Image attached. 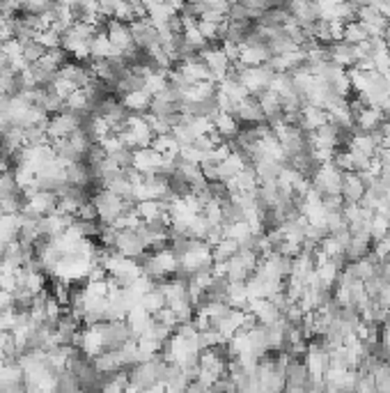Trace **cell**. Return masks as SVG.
I'll return each mask as SVG.
<instances>
[{
    "label": "cell",
    "instance_id": "cell-37",
    "mask_svg": "<svg viewBox=\"0 0 390 393\" xmlns=\"http://www.w3.org/2000/svg\"><path fill=\"white\" fill-rule=\"evenodd\" d=\"M372 5H374V10H377L386 21L390 19V3H372Z\"/></svg>",
    "mask_w": 390,
    "mask_h": 393
},
{
    "label": "cell",
    "instance_id": "cell-4",
    "mask_svg": "<svg viewBox=\"0 0 390 393\" xmlns=\"http://www.w3.org/2000/svg\"><path fill=\"white\" fill-rule=\"evenodd\" d=\"M24 210L21 212H28V214H35V217L44 219V217H50V214H55L57 210V198L55 194H50V191H35V194L26 196L24 198Z\"/></svg>",
    "mask_w": 390,
    "mask_h": 393
},
{
    "label": "cell",
    "instance_id": "cell-12",
    "mask_svg": "<svg viewBox=\"0 0 390 393\" xmlns=\"http://www.w3.org/2000/svg\"><path fill=\"white\" fill-rule=\"evenodd\" d=\"M127 325H129V331H131V340H138L149 331V327L154 325V318H151L142 306H136V309L129 311Z\"/></svg>",
    "mask_w": 390,
    "mask_h": 393
},
{
    "label": "cell",
    "instance_id": "cell-26",
    "mask_svg": "<svg viewBox=\"0 0 390 393\" xmlns=\"http://www.w3.org/2000/svg\"><path fill=\"white\" fill-rule=\"evenodd\" d=\"M140 306L142 309H145L151 318L154 316H158V313H161L163 309H165V297H163V292H161V288H156L151 290V292H147L145 297H142V302H140Z\"/></svg>",
    "mask_w": 390,
    "mask_h": 393
},
{
    "label": "cell",
    "instance_id": "cell-2",
    "mask_svg": "<svg viewBox=\"0 0 390 393\" xmlns=\"http://www.w3.org/2000/svg\"><path fill=\"white\" fill-rule=\"evenodd\" d=\"M214 267V253L212 246L205 244V241H191L189 251H184L179 255V274L191 278L200 271H212Z\"/></svg>",
    "mask_w": 390,
    "mask_h": 393
},
{
    "label": "cell",
    "instance_id": "cell-30",
    "mask_svg": "<svg viewBox=\"0 0 390 393\" xmlns=\"http://www.w3.org/2000/svg\"><path fill=\"white\" fill-rule=\"evenodd\" d=\"M223 235H225V239H234V241H241L243 239H248L252 230H250V226L245 223V221H239V223H232V226H223Z\"/></svg>",
    "mask_w": 390,
    "mask_h": 393
},
{
    "label": "cell",
    "instance_id": "cell-9",
    "mask_svg": "<svg viewBox=\"0 0 390 393\" xmlns=\"http://www.w3.org/2000/svg\"><path fill=\"white\" fill-rule=\"evenodd\" d=\"M101 336H104L106 349H120L131 340V331H129L127 320H118V322H101Z\"/></svg>",
    "mask_w": 390,
    "mask_h": 393
},
{
    "label": "cell",
    "instance_id": "cell-3",
    "mask_svg": "<svg viewBox=\"0 0 390 393\" xmlns=\"http://www.w3.org/2000/svg\"><path fill=\"white\" fill-rule=\"evenodd\" d=\"M83 125H85V118L83 116H76V113H71V111L64 109L62 113H57V116L48 118V122H46L48 143L69 138V136L81 129Z\"/></svg>",
    "mask_w": 390,
    "mask_h": 393
},
{
    "label": "cell",
    "instance_id": "cell-22",
    "mask_svg": "<svg viewBox=\"0 0 390 393\" xmlns=\"http://www.w3.org/2000/svg\"><path fill=\"white\" fill-rule=\"evenodd\" d=\"M19 214H0V241L7 246L19 239Z\"/></svg>",
    "mask_w": 390,
    "mask_h": 393
},
{
    "label": "cell",
    "instance_id": "cell-24",
    "mask_svg": "<svg viewBox=\"0 0 390 393\" xmlns=\"http://www.w3.org/2000/svg\"><path fill=\"white\" fill-rule=\"evenodd\" d=\"M151 149L158 152L161 156H170V159H175L179 156V143L172 138V134H165V136H154V140H151Z\"/></svg>",
    "mask_w": 390,
    "mask_h": 393
},
{
    "label": "cell",
    "instance_id": "cell-10",
    "mask_svg": "<svg viewBox=\"0 0 390 393\" xmlns=\"http://www.w3.org/2000/svg\"><path fill=\"white\" fill-rule=\"evenodd\" d=\"M179 69V74L184 76V81L186 83H207V81H212V71H209V67L202 62L200 55H191V58H186L182 60L177 65ZM214 83V81H212Z\"/></svg>",
    "mask_w": 390,
    "mask_h": 393
},
{
    "label": "cell",
    "instance_id": "cell-7",
    "mask_svg": "<svg viewBox=\"0 0 390 393\" xmlns=\"http://www.w3.org/2000/svg\"><path fill=\"white\" fill-rule=\"evenodd\" d=\"M115 251H118L120 255H124V258L140 260L142 255L147 253V248H145V244H142V239L138 237V232L136 230H120L118 239H115Z\"/></svg>",
    "mask_w": 390,
    "mask_h": 393
},
{
    "label": "cell",
    "instance_id": "cell-35",
    "mask_svg": "<svg viewBox=\"0 0 390 393\" xmlns=\"http://www.w3.org/2000/svg\"><path fill=\"white\" fill-rule=\"evenodd\" d=\"M0 290H3V292H12V295L19 290L17 271H0Z\"/></svg>",
    "mask_w": 390,
    "mask_h": 393
},
{
    "label": "cell",
    "instance_id": "cell-23",
    "mask_svg": "<svg viewBox=\"0 0 390 393\" xmlns=\"http://www.w3.org/2000/svg\"><path fill=\"white\" fill-rule=\"evenodd\" d=\"M216 90L223 92V95H228L234 104H241V102H245V99L250 97V95H248V90H245L243 85H241L239 81H236V78H232V76H228L225 81L216 85Z\"/></svg>",
    "mask_w": 390,
    "mask_h": 393
},
{
    "label": "cell",
    "instance_id": "cell-34",
    "mask_svg": "<svg viewBox=\"0 0 390 393\" xmlns=\"http://www.w3.org/2000/svg\"><path fill=\"white\" fill-rule=\"evenodd\" d=\"M99 147L104 149L106 152V156H111V154H115V152H120V149H124V143H122V138L118 134H111L108 136V138H104L99 143ZM129 149V147H127Z\"/></svg>",
    "mask_w": 390,
    "mask_h": 393
},
{
    "label": "cell",
    "instance_id": "cell-8",
    "mask_svg": "<svg viewBox=\"0 0 390 393\" xmlns=\"http://www.w3.org/2000/svg\"><path fill=\"white\" fill-rule=\"evenodd\" d=\"M106 35L111 39L113 48H118L122 53H129L131 48H136L133 44V35H131V26L129 24H122V21H106Z\"/></svg>",
    "mask_w": 390,
    "mask_h": 393
},
{
    "label": "cell",
    "instance_id": "cell-33",
    "mask_svg": "<svg viewBox=\"0 0 390 393\" xmlns=\"http://www.w3.org/2000/svg\"><path fill=\"white\" fill-rule=\"evenodd\" d=\"M76 221H88V223H95V221H99V212L92 200H85V203L78 207L76 212Z\"/></svg>",
    "mask_w": 390,
    "mask_h": 393
},
{
    "label": "cell",
    "instance_id": "cell-15",
    "mask_svg": "<svg viewBox=\"0 0 390 393\" xmlns=\"http://www.w3.org/2000/svg\"><path fill=\"white\" fill-rule=\"evenodd\" d=\"M212 122H214V131L219 134L225 143H232L241 131L239 120H236L234 116H230V113H216V116L212 118Z\"/></svg>",
    "mask_w": 390,
    "mask_h": 393
},
{
    "label": "cell",
    "instance_id": "cell-32",
    "mask_svg": "<svg viewBox=\"0 0 390 393\" xmlns=\"http://www.w3.org/2000/svg\"><path fill=\"white\" fill-rule=\"evenodd\" d=\"M46 55V48L37 44V42H28V44H24V60L28 62V65H37V62Z\"/></svg>",
    "mask_w": 390,
    "mask_h": 393
},
{
    "label": "cell",
    "instance_id": "cell-28",
    "mask_svg": "<svg viewBox=\"0 0 390 393\" xmlns=\"http://www.w3.org/2000/svg\"><path fill=\"white\" fill-rule=\"evenodd\" d=\"M212 253H214V262H228L230 258H234V255L239 253V241L223 239L212 248Z\"/></svg>",
    "mask_w": 390,
    "mask_h": 393
},
{
    "label": "cell",
    "instance_id": "cell-27",
    "mask_svg": "<svg viewBox=\"0 0 390 393\" xmlns=\"http://www.w3.org/2000/svg\"><path fill=\"white\" fill-rule=\"evenodd\" d=\"M342 42H346L349 46H358L367 42V33L360 21H351V24H344V35H342Z\"/></svg>",
    "mask_w": 390,
    "mask_h": 393
},
{
    "label": "cell",
    "instance_id": "cell-5",
    "mask_svg": "<svg viewBox=\"0 0 390 393\" xmlns=\"http://www.w3.org/2000/svg\"><path fill=\"white\" fill-rule=\"evenodd\" d=\"M163 156L154 152L151 147H140V149H133V170H138L140 175L145 177H154V175H161L163 173Z\"/></svg>",
    "mask_w": 390,
    "mask_h": 393
},
{
    "label": "cell",
    "instance_id": "cell-14",
    "mask_svg": "<svg viewBox=\"0 0 390 393\" xmlns=\"http://www.w3.org/2000/svg\"><path fill=\"white\" fill-rule=\"evenodd\" d=\"M287 12L290 17L299 24L301 28H308V26H315L319 21V12H317V5L315 3H287Z\"/></svg>",
    "mask_w": 390,
    "mask_h": 393
},
{
    "label": "cell",
    "instance_id": "cell-31",
    "mask_svg": "<svg viewBox=\"0 0 390 393\" xmlns=\"http://www.w3.org/2000/svg\"><path fill=\"white\" fill-rule=\"evenodd\" d=\"M50 92H53V95H57V97H60L62 99V102H67V99H69V95H71V92H76L78 88H76V85L74 83H69L67 81V78H62L60 74H57V78H55V81L53 83H50V88H48Z\"/></svg>",
    "mask_w": 390,
    "mask_h": 393
},
{
    "label": "cell",
    "instance_id": "cell-6",
    "mask_svg": "<svg viewBox=\"0 0 390 393\" xmlns=\"http://www.w3.org/2000/svg\"><path fill=\"white\" fill-rule=\"evenodd\" d=\"M129 26H131L133 44H136V48H138V51L149 53L151 48L161 46V44H158V33H156V28L151 26L147 19H138V21H133V24H129Z\"/></svg>",
    "mask_w": 390,
    "mask_h": 393
},
{
    "label": "cell",
    "instance_id": "cell-25",
    "mask_svg": "<svg viewBox=\"0 0 390 393\" xmlns=\"http://www.w3.org/2000/svg\"><path fill=\"white\" fill-rule=\"evenodd\" d=\"M168 74L165 71H151L149 76H145V81H142V90L149 92L151 97L161 95V92L168 88Z\"/></svg>",
    "mask_w": 390,
    "mask_h": 393
},
{
    "label": "cell",
    "instance_id": "cell-29",
    "mask_svg": "<svg viewBox=\"0 0 390 393\" xmlns=\"http://www.w3.org/2000/svg\"><path fill=\"white\" fill-rule=\"evenodd\" d=\"M388 228H390L388 217H384V214H374V219L370 223V237H372L374 244H377V241L388 239Z\"/></svg>",
    "mask_w": 390,
    "mask_h": 393
},
{
    "label": "cell",
    "instance_id": "cell-19",
    "mask_svg": "<svg viewBox=\"0 0 390 393\" xmlns=\"http://www.w3.org/2000/svg\"><path fill=\"white\" fill-rule=\"evenodd\" d=\"M328 62L342 67V69H353L356 67V60H353V46H349L346 42H333L328 46Z\"/></svg>",
    "mask_w": 390,
    "mask_h": 393
},
{
    "label": "cell",
    "instance_id": "cell-18",
    "mask_svg": "<svg viewBox=\"0 0 390 393\" xmlns=\"http://www.w3.org/2000/svg\"><path fill=\"white\" fill-rule=\"evenodd\" d=\"M326 125H328V113L326 111L317 109V106H310V104L303 106V118H301V129L303 131L315 134Z\"/></svg>",
    "mask_w": 390,
    "mask_h": 393
},
{
    "label": "cell",
    "instance_id": "cell-38",
    "mask_svg": "<svg viewBox=\"0 0 390 393\" xmlns=\"http://www.w3.org/2000/svg\"><path fill=\"white\" fill-rule=\"evenodd\" d=\"M3 253H5V244L0 241V260H3Z\"/></svg>",
    "mask_w": 390,
    "mask_h": 393
},
{
    "label": "cell",
    "instance_id": "cell-36",
    "mask_svg": "<svg viewBox=\"0 0 390 393\" xmlns=\"http://www.w3.org/2000/svg\"><path fill=\"white\" fill-rule=\"evenodd\" d=\"M10 309H17V306H14V295H12V292L0 290V313H5Z\"/></svg>",
    "mask_w": 390,
    "mask_h": 393
},
{
    "label": "cell",
    "instance_id": "cell-11",
    "mask_svg": "<svg viewBox=\"0 0 390 393\" xmlns=\"http://www.w3.org/2000/svg\"><path fill=\"white\" fill-rule=\"evenodd\" d=\"M386 116L381 109H374V106H367L365 111H360L356 118H353V131L358 134H372L379 129V125L384 122Z\"/></svg>",
    "mask_w": 390,
    "mask_h": 393
},
{
    "label": "cell",
    "instance_id": "cell-17",
    "mask_svg": "<svg viewBox=\"0 0 390 393\" xmlns=\"http://www.w3.org/2000/svg\"><path fill=\"white\" fill-rule=\"evenodd\" d=\"M243 325H245V311L232 309L225 318L219 320V322L214 325V329H216V331H219L225 340H230L234 333H239V331H241Z\"/></svg>",
    "mask_w": 390,
    "mask_h": 393
},
{
    "label": "cell",
    "instance_id": "cell-16",
    "mask_svg": "<svg viewBox=\"0 0 390 393\" xmlns=\"http://www.w3.org/2000/svg\"><path fill=\"white\" fill-rule=\"evenodd\" d=\"M365 184L360 182L358 173H342V198L344 205H360L365 196Z\"/></svg>",
    "mask_w": 390,
    "mask_h": 393
},
{
    "label": "cell",
    "instance_id": "cell-20",
    "mask_svg": "<svg viewBox=\"0 0 390 393\" xmlns=\"http://www.w3.org/2000/svg\"><path fill=\"white\" fill-rule=\"evenodd\" d=\"M111 53H113V44L106 35V28H101L90 42V62H106L111 58Z\"/></svg>",
    "mask_w": 390,
    "mask_h": 393
},
{
    "label": "cell",
    "instance_id": "cell-13",
    "mask_svg": "<svg viewBox=\"0 0 390 393\" xmlns=\"http://www.w3.org/2000/svg\"><path fill=\"white\" fill-rule=\"evenodd\" d=\"M151 97L145 90H136V92H127V95L120 97L122 106L129 111V116H147L149 106H151Z\"/></svg>",
    "mask_w": 390,
    "mask_h": 393
},
{
    "label": "cell",
    "instance_id": "cell-1",
    "mask_svg": "<svg viewBox=\"0 0 390 393\" xmlns=\"http://www.w3.org/2000/svg\"><path fill=\"white\" fill-rule=\"evenodd\" d=\"M90 200L97 207L101 226H113L115 219L122 217L124 212L136 210V203L131 198H120V196H115V194H111V191H106V189H97L95 194L90 196Z\"/></svg>",
    "mask_w": 390,
    "mask_h": 393
},
{
    "label": "cell",
    "instance_id": "cell-21",
    "mask_svg": "<svg viewBox=\"0 0 390 393\" xmlns=\"http://www.w3.org/2000/svg\"><path fill=\"white\" fill-rule=\"evenodd\" d=\"M83 129L90 134V138L95 145H99L101 140L108 138V136L113 134V127L106 122L104 118L99 116V113H92V116L85 118V125H83Z\"/></svg>",
    "mask_w": 390,
    "mask_h": 393
}]
</instances>
